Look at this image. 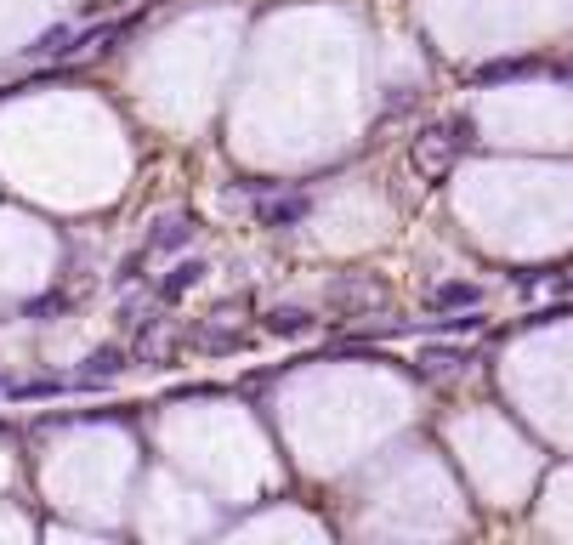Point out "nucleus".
Returning a JSON list of instances; mask_svg holds the SVG:
<instances>
[{
  "label": "nucleus",
  "instance_id": "f257e3e1",
  "mask_svg": "<svg viewBox=\"0 0 573 545\" xmlns=\"http://www.w3.org/2000/svg\"><path fill=\"white\" fill-rule=\"evenodd\" d=\"M324 301H330V313H369V307L386 301V284L369 279V273H341V279L324 290Z\"/></svg>",
  "mask_w": 573,
  "mask_h": 545
},
{
  "label": "nucleus",
  "instance_id": "f03ea898",
  "mask_svg": "<svg viewBox=\"0 0 573 545\" xmlns=\"http://www.w3.org/2000/svg\"><path fill=\"white\" fill-rule=\"evenodd\" d=\"M307 205H313L307 194H267L256 205V216H261V228H296L301 216H307Z\"/></svg>",
  "mask_w": 573,
  "mask_h": 545
},
{
  "label": "nucleus",
  "instance_id": "7ed1b4c3",
  "mask_svg": "<svg viewBox=\"0 0 573 545\" xmlns=\"http://www.w3.org/2000/svg\"><path fill=\"white\" fill-rule=\"evenodd\" d=\"M267 330L273 335H307L313 330V313H307V307H273V313H267Z\"/></svg>",
  "mask_w": 573,
  "mask_h": 545
},
{
  "label": "nucleus",
  "instance_id": "20e7f679",
  "mask_svg": "<svg viewBox=\"0 0 573 545\" xmlns=\"http://www.w3.org/2000/svg\"><path fill=\"white\" fill-rule=\"evenodd\" d=\"M460 364H466V352L460 347H426L420 352V370L426 375H449V370H460Z\"/></svg>",
  "mask_w": 573,
  "mask_h": 545
},
{
  "label": "nucleus",
  "instance_id": "39448f33",
  "mask_svg": "<svg viewBox=\"0 0 573 545\" xmlns=\"http://www.w3.org/2000/svg\"><path fill=\"white\" fill-rule=\"evenodd\" d=\"M477 301H483L477 284H437L432 290V307H477Z\"/></svg>",
  "mask_w": 573,
  "mask_h": 545
},
{
  "label": "nucleus",
  "instance_id": "423d86ee",
  "mask_svg": "<svg viewBox=\"0 0 573 545\" xmlns=\"http://www.w3.org/2000/svg\"><path fill=\"white\" fill-rule=\"evenodd\" d=\"M199 273H205V267H199V262H182V267H176V273H171V279H165V296H182V290H188V284L199 279Z\"/></svg>",
  "mask_w": 573,
  "mask_h": 545
},
{
  "label": "nucleus",
  "instance_id": "0eeeda50",
  "mask_svg": "<svg viewBox=\"0 0 573 545\" xmlns=\"http://www.w3.org/2000/svg\"><path fill=\"white\" fill-rule=\"evenodd\" d=\"M182 239H188V222H165V228H159V239H154V250H176Z\"/></svg>",
  "mask_w": 573,
  "mask_h": 545
}]
</instances>
